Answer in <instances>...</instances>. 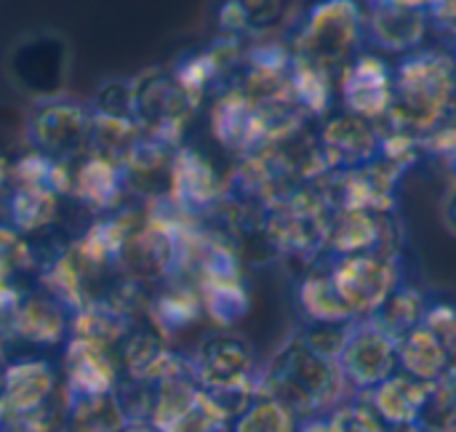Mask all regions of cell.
Here are the masks:
<instances>
[{
  "label": "cell",
  "instance_id": "obj_1",
  "mask_svg": "<svg viewBox=\"0 0 456 432\" xmlns=\"http://www.w3.org/2000/svg\"><path fill=\"white\" fill-rule=\"evenodd\" d=\"M259 393L281 401L299 420L329 417L339 403L353 398L339 363L313 350L299 331L259 366Z\"/></svg>",
  "mask_w": 456,
  "mask_h": 432
},
{
  "label": "cell",
  "instance_id": "obj_2",
  "mask_svg": "<svg viewBox=\"0 0 456 432\" xmlns=\"http://www.w3.org/2000/svg\"><path fill=\"white\" fill-rule=\"evenodd\" d=\"M456 115V59L444 48L403 56L393 75V107L382 126L425 136Z\"/></svg>",
  "mask_w": 456,
  "mask_h": 432
},
{
  "label": "cell",
  "instance_id": "obj_3",
  "mask_svg": "<svg viewBox=\"0 0 456 432\" xmlns=\"http://www.w3.org/2000/svg\"><path fill=\"white\" fill-rule=\"evenodd\" d=\"M366 11L358 0H318L291 37V53L329 75L339 72L363 51Z\"/></svg>",
  "mask_w": 456,
  "mask_h": 432
},
{
  "label": "cell",
  "instance_id": "obj_4",
  "mask_svg": "<svg viewBox=\"0 0 456 432\" xmlns=\"http://www.w3.org/2000/svg\"><path fill=\"white\" fill-rule=\"evenodd\" d=\"M331 214L321 182L302 184L262 214V232L273 254L313 265L326 257Z\"/></svg>",
  "mask_w": 456,
  "mask_h": 432
},
{
  "label": "cell",
  "instance_id": "obj_5",
  "mask_svg": "<svg viewBox=\"0 0 456 432\" xmlns=\"http://www.w3.org/2000/svg\"><path fill=\"white\" fill-rule=\"evenodd\" d=\"M11 88L32 104L67 96L72 77V43L53 27L21 32L3 61Z\"/></svg>",
  "mask_w": 456,
  "mask_h": 432
},
{
  "label": "cell",
  "instance_id": "obj_6",
  "mask_svg": "<svg viewBox=\"0 0 456 432\" xmlns=\"http://www.w3.org/2000/svg\"><path fill=\"white\" fill-rule=\"evenodd\" d=\"M198 110L174 67H150L131 77V115L144 136L182 147Z\"/></svg>",
  "mask_w": 456,
  "mask_h": 432
},
{
  "label": "cell",
  "instance_id": "obj_7",
  "mask_svg": "<svg viewBox=\"0 0 456 432\" xmlns=\"http://www.w3.org/2000/svg\"><path fill=\"white\" fill-rule=\"evenodd\" d=\"M91 126L94 112L88 102L67 94L32 104L24 123V136L32 152L61 166H75L88 155Z\"/></svg>",
  "mask_w": 456,
  "mask_h": 432
},
{
  "label": "cell",
  "instance_id": "obj_8",
  "mask_svg": "<svg viewBox=\"0 0 456 432\" xmlns=\"http://www.w3.org/2000/svg\"><path fill=\"white\" fill-rule=\"evenodd\" d=\"M192 371L206 393H259V363L254 347L232 329L206 334L190 355Z\"/></svg>",
  "mask_w": 456,
  "mask_h": 432
},
{
  "label": "cell",
  "instance_id": "obj_9",
  "mask_svg": "<svg viewBox=\"0 0 456 432\" xmlns=\"http://www.w3.org/2000/svg\"><path fill=\"white\" fill-rule=\"evenodd\" d=\"M331 281L350 310L353 321L374 318L387 297L403 283L401 259L393 254L371 251L355 257H326Z\"/></svg>",
  "mask_w": 456,
  "mask_h": 432
},
{
  "label": "cell",
  "instance_id": "obj_10",
  "mask_svg": "<svg viewBox=\"0 0 456 432\" xmlns=\"http://www.w3.org/2000/svg\"><path fill=\"white\" fill-rule=\"evenodd\" d=\"M72 310L51 294L43 283H32L16 299L11 313L0 321V331L8 345H24L37 350L64 347L69 339Z\"/></svg>",
  "mask_w": 456,
  "mask_h": 432
},
{
  "label": "cell",
  "instance_id": "obj_11",
  "mask_svg": "<svg viewBox=\"0 0 456 432\" xmlns=\"http://www.w3.org/2000/svg\"><path fill=\"white\" fill-rule=\"evenodd\" d=\"M406 171L393 166L385 158H377L361 168L334 171L321 179V187L334 211H374L395 214L398 208V184Z\"/></svg>",
  "mask_w": 456,
  "mask_h": 432
},
{
  "label": "cell",
  "instance_id": "obj_12",
  "mask_svg": "<svg viewBox=\"0 0 456 432\" xmlns=\"http://www.w3.org/2000/svg\"><path fill=\"white\" fill-rule=\"evenodd\" d=\"M339 369L353 393H369L387 377L401 371L398 366V339H393L371 318L355 321L347 345L339 355Z\"/></svg>",
  "mask_w": 456,
  "mask_h": 432
},
{
  "label": "cell",
  "instance_id": "obj_13",
  "mask_svg": "<svg viewBox=\"0 0 456 432\" xmlns=\"http://www.w3.org/2000/svg\"><path fill=\"white\" fill-rule=\"evenodd\" d=\"M403 227L398 214L374 211H334L329 224L326 257H355V254H393L401 257Z\"/></svg>",
  "mask_w": 456,
  "mask_h": 432
},
{
  "label": "cell",
  "instance_id": "obj_14",
  "mask_svg": "<svg viewBox=\"0 0 456 432\" xmlns=\"http://www.w3.org/2000/svg\"><path fill=\"white\" fill-rule=\"evenodd\" d=\"M393 75L395 67L385 56L361 51L337 77V94L347 112L385 123L393 107Z\"/></svg>",
  "mask_w": 456,
  "mask_h": 432
},
{
  "label": "cell",
  "instance_id": "obj_15",
  "mask_svg": "<svg viewBox=\"0 0 456 432\" xmlns=\"http://www.w3.org/2000/svg\"><path fill=\"white\" fill-rule=\"evenodd\" d=\"M64 393L61 369L43 355L11 358L3 369V420L37 412Z\"/></svg>",
  "mask_w": 456,
  "mask_h": 432
},
{
  "label": "cell",
  "instance_id": "obj_16",
  "mask_svg": "<svg viewBox=\"0 0 456 432\" xmlns=\"http://www.w3.org/2000/svg\"><path fill=\"white\" fill-rule=\"evenodd\" d=\"M318 147L331 174L361 168L379 158L382 123H374L345 110L339 115L326 118V123L318 131Z\"/></svg>",
  "mask_w": 456,
  "mask_h": 432
},
{
  "label": "cell",
  "instance_id": "obj_17",
  "mask_svg": "<svg viewBox=\"0 0 456 432\" xmlns=\"http://www.w3.org/2000/svg\"><path fill=\"white\" fill-rule=\"evenodd\" d=\"M227 195V176L211 163V158L190 144L176 150L174 160V187L171 200L190 216H211Z\"/></svg>",
  "mask_w": 456,
  "mask_h": 432
},
{
  "label": "cell",
  "instance_id": "obj_18",
  "mask_svg": "<svg viewBox=\"0 0 456 432\" xmlns=\"http://www.w3.org/2000/svg\"><path fill=\"white\" fill-rule=\"evenodd\" d=\"M299 16V0H219L216 27L222 37L243 43L281 37Z\"/></svg>",
  "mask_w": 456,
  "mask_h": 432
},
{
  "label": "cell",
  "instance_id": "obj_19",
  "mask_svg": "<svg viewBox=\"0 0 456 432\" xmlns=\"http://www.w3.org/2000/svg\"><path fill=\"white\" fill-rule=\"evenodd\" d=\"M61 379L67 398H99L112 395L123 379L118 353L80 342L67 339L61 347Z\"/></svg>",
  "mask_w": 456,
  "mask_h": 432
},
{
  "label": "cell",
  "instance_id": "obj_20",
  "mask_svg": "<svg viewBox=\"0 0 456 432\" xmlns=\"http://www.w3.org/2000/svg\"><path fill=\"white\" fill-rule=\"evenodd\" d=\"M433 29V19L428 11L406 8L395 3H369L366 8V43L377 51L409 56L425 48V40Z\"/></svg>",
  "mask_w": 456,
  "mask_h": 432
},
{
  "label": "cell",
  "instance_id": "obj_21",
  "mask_svg": "<svg viewBox=\"0 0 456 432\" xmlns=\"http://www.w3.org/2000/svg\"><path fill=\"white\" fill-rule=\"evenodd\" d=\"M176 150L179 147L142 134V139L134 144L126 163L120 166L131 200H136V203H160V200L171 198Z\"/></svg>",
  "mask_w": 456,
  "mask_h": 432
},
{
  "label": "cell",
  "instance_id": "obj_22",
  "mask_svg": "<svg viewBox=\"0 0 456 432\" xmlns=\"http://www.w3.org/2000/svg\"><path fill=\"white\" fill-rule=\"evenodd\" d=\"M211 134L232 155H248L265 144L259 107L235 86H224L211 102Z\"/></svg>",
  "mask_w": 456,
  "mask_h": 432
},
{
  "label": "cell",
  "instance_id": "obj_23",
  "mask_svg": "<svg viewBox=\"0 0 456 432\" xmlns=\"http://www.w3.org/2000/svg\"><path fill=\"white\" fill-rule=\"evenodd\" d=\"M67 198L69 195H59V192L43 190V187L11 184V190L3 200V222L11 224L19 235H24L29 240L61 235Z\"/></svg>",
  "mask_w": 456,
  "mask_h": 432
},
{
  "label": "cell",
  "instance_id": "obj_24",
  "mask_svg": "<svg viewBox=\"0 0 456 432\" xmlns=\"http://www.w3.org/2000/svg\"><path fill=\"white\" fill-rule=\"evenodd\" d=\"M69 198L77 200L88 214L107 216L120 211L131 198L126 190L123 168L99 158L86 155L72 166V190Z\"/></svg>",
  "mask_w": 456,
  "mask_h": 432
},
{
  "label": "cell",
  "instance_id": "obj_25",
  "mask_svg": "<svg viewBox=\"0 0 456 432\" xmlns=\"http://www.w3.org/2000/svg\"><path fill=\"white\" fill-rule=\"evenodd\" d=\"M147 318L171 339L174 334L195 326L203 315V299L198 286L190 278L171 275L160 286L150 291L147 302Z\"/></svg>",
  "mask_w": 456,
  "mask_h": 432
},
{
  "label": "cell",
  "instance_id": "obj_26",
  "mask_svg": "<svg viewBox=\"0 0 456 432\" xmlns=\"http://www.w3.org/2000/svg\"><path fill=\"white\" fill-rule=\"evenodd\" d=\"M297 307L305 323H345L353 321L350 310L345 307L329 270V259H318L307 265L302 278L297 281Z\"/></svg>",
  "mask_w": 456,
  "mask_h": 432
},
{
  "label": "cell",
  "instance_id": "obj_27",
  "mask_svg": "<svg viewBox=\"0 0 456 432\" xmlns=\"http://www.w3.org/2000/svg\"><path fill=\"white\" fill-rule=\"evenodd\" d=\"M425 390L428 385L409 377L406 371H395L393 377H387L382 385H377L366 395V401L371 403V409L379 414V420L393 428V425H409L419 420L422 403H425Z\"/></svg>",
  "mask_w": 456,
  "mask_h": 432
},
{
  "label": "cell",
  "instance_id": "obj_28",
  "mask_svg": "<svg viewBox=\"0 0 456 432\" xmlns=\"http://www.w3.org/2000/svg\"><path fill=\"white\" fill-rule=\"evenodd\" d=\"M195 286L203 299V315L216 329H232L248 315L251 294H248L246 273L206 278V281H198Z\"/></svg>",
  "mask_w": 456,
  "mask_h": 432
},
{
  "label": "cell",
  "instance_id": "obj_29",
  "mask_svg": "<svg viewBox=\"0 0 456 432\" xmlns=\"http://www.w3.org/2000/svg\"><path fill=\"white\" fill-rule=\"evenodd\" d=\"M398 366L419 382H436L449 374V358L444 342L425 323L398 342Z\"/></svg>",
  "mask_w": 456,
  "mask_h": 432
},
{
  "label": "cell",
  "instance_id": "obj_30",
  "mask_svg": "<svg viewBox=\"0 0 456 432\" xmlns=\"http://www.w3.org/2000/svg\"><path fill=\"white\" fill-rule=\"evenodd\" d=\"M430 299L425 297V291H419L417 286L401 283L387 302L377 310V315L371 318L377 326H382L393 339H403L406 334H411L414 329H419L425 323Z\"/></svg>",
  "mask_w": 456,
  "mask_h": 432
},
{
  "label": "cell",
  "instance_id": "obj_31",
  "mask_svg": "<svg viewBox=\"0 0 456 432\" xmlns=\"http://www.w3.org/2000/svg\"><path fill=\"white\" fill-rule=\"evenodd\" d=\"M142 139L139 126L131 118H107V115H94L91 126V142H88V155L123 166L134 144Z\"/></svg>",
  "mask_w": 456,
  "mask_h": 432
},
{
  "label": "cell",
  "instance_id": "obj_32",
  "mask_svg": "<svg viewBox=\"0 0 456 432\" xmlns=\"http://www.w3.org/2000/svg\"><path fill=\"white\" fill-rule=\"evenodd\" d=\"M291 91L294 99L302 104V110L310 118H326L331 104H334V94H337V77L329 75L326 69H318L307 61L294 59L291 64Z\"/></svg>",
  "mask_w": 456,
  "mask_h": 432
},
{
  "label": "cell",
  "instance_id": "obj_33",
  "mask_svg": "<svg viewBox=\"0 0 456 432\" xmlns=\"http://www.w3.org/2000/svg\"><path fill=\"white\" fill-rule=\"evenodd\" d=\"M299 417L281 401L256 393V398L232 420L230 432H297Z\"/></svg>",
  "mask_w": 456,
  "mask_h": 432
},
{
  "label": "cell",
  "instance_id": "obj_34",
  "mask_svg": "<svg viewBox=\"0 0 456 432\" xmlns=\"http://www.w3.org/2000/svg\"><path fill=\"white\" fill-rule=\"evenodd\" d=\"M417 422L430 432H446L456 428V374L428 382L425 403Z\"/></svg>",
  "mask_w": 456,
  "mask_h": 432
},
{
  "label": "cell",
  "instance_id": "obj_35",
  "mask_svg": "<svg viewBox=\"0 0 456 432\" xmlns=\"http://www.w3.org/2000/svg\"><path fill=\"white\" fill-rule=\"evenodd\" d=\"M329 425L331 432H387V425L361 393H353V398L339 403L329 414Z\"/></svg>",
  "mask_w": 456,
  "mask_h": 432
},
{
  "label": "cell",
  "instance_id": "obj_36",
  "mask_svg": "<svg viewBox=\"0 0 456 432\" xmlns=\"http://www.w3.org/2000/svg\"><path fill=\"white\" fill-rule=\"evenodd\" d=\"M88 107L94 115H107V118H131V77H110L104 80L94 96L88 99Z\"/></svg>",
  "mask_w": 456,
  "mask_h": 432
},
{
  "label": "cell",
  "instance_id": "obj_37",
  "mask_svg": "<svg viewBox=\"0 0 456 432\" xmlns=\"http://www.w3.org/2000/svg\"><path fill=\"white\" fill-rule=\"evenodd\" d=\"M355 321H345V323H305L302 326V337L305 342L318 350L321 355L331 358L339 363V355L347 345V337H350V329H353Z\"/></svg>",
  "mask_w": 456,
  "mask_h": 432
},
{
  "label": "cell",
  "instance_id": "obj_38",
  "mask_svg": "<svg viewBox=\"0 0 456 432\" xmlns=\"http://www.w3.org/2000/svg\"><path fill=\"white\" fill-rule=\"evenodd\" d=\"M425 326L436 331V337L444 342L449 374H456V302H430Z\"/></svg>",
  "mask_w": 456,
  "mask_h": 432
},
{
  "label": "cell",
  "instance_id": "obj_39",
  "mask_svg": "<svg viewBox=\"0 0 456 432\" xmlns=\"http://www.w3.org/2000/svg\"><path fill=\"white\" fill-rule=\"evenodd\" d=\"M441 219H444L446 230L456 238V176L452 179V184L446 187V192H444V200H441Z\"/></svg>",
  "mask_w": 456,
  "mask_h": 432
},
{
  "label": "cell",
  "instance_id": "obj_40",
  "mask_svg": "<svg viewBox=\"0 0 456 432\" xmlns=\"http://www.w3.org/2000/svg\"><path fill=\"white\" fill-rule=\"evenodd\" d=\"M297 432H331V425H329V417H310L299 422Z\"/></svg>",
  "mask_w": 456,
  "mask_h": 432
},
{
  "label": "cell",
  "instance_id": "obj_41",
  "mask_svg": "<svg viewBox=\"0 0 456 432\" xmlns=\"http://www.w3.org/2000/svg\"><path fill=\"white\" fill-rule=\"evenodd\" d=\"M369 3H379V0H369ZM385 3H395V5H406V8H419V11H433L441 0H385Z\"/></svg>",
  "mask_w": 456,
  "mask_h": 432
},
{
  "label": "cell",
  "instance_id": "obj_42",
  "mask_svg": "<svg viewBox=\"0 0 456 432\" xmlns=\"http://www.w3.org/2000/svg\"><path fill=\"white\" fill-rule=\"evenodd\" d=\"M11 184H13V176H11V163H5V160L0 158V203L5 200V195H8V190H11Z\"/></svg>",
  "mask_w": 456,
  "mask_h": 432
},
{
  "label": "cell",
  "instance_id": "obj_43",
  "mask_svg": "<svg viewBox=\"0 0 456 432\" xmlns=\"http://www.w3.org/2000/svg\"><path fill=\"white\" fill-rule=\"evenodd\" d=\"M118 432H160L155 425H150V422H126L123 428Z\"/></svg>",
  "mask_w": 456,
  "mask_h": 432
},
{
  "label": "cell",
  "instance_id": "obj_44",
  "mask_svg": "<svg viewBox=\"0 0 456 432\" xmlns=\"http://www.w3.org/2000/svg\"><path fill=\"white\" fill-rule=\"evenodd\" d=\"M387 432H430L428 428H422L419 422H409V425H393L387 428Z\"/></svg>",
  "mask_w": 456,
  "mask_h": 432
},
{
  "label": "cell",
  "instance_id": "obj_45",
  "mask_svg": "<svg viewBox=\"0 0 456 432\" xmlns=\"http://www.w3.org/2000/svg\"><path fill=\"white\" fill-rule=\"evenodd\" d=\"M0 420H3V369H0Z\"/></svg>",
  "mask_w": 456,
  "mask_h": 432
},
{
  "label": "cell",
  "instance_id": "obj_46",
  "mask_svg": "<svg viewBox=\"0 0 456 432\" xmlns=\"http://www.w3.org/2000/svg\"><path fill=\"white\" fill-rule=\"evenodd\" d=\"M454 37V48H452V53H454V59H456V35H452Z\"/></svg>",
  "mask_w": 456,
  "mask_h": 432
},
{
  "label": "cell",
  "instance_id": "obj_47",
  "mask_svg": "<svg viewBox=\"0 0 456 432\" xmlns=\"http://www.w3.org/2000/svg\"><path fill=\"white\" fill-rule=\"evenodd\" d=\"M0 432H8V430H5V428H3V425H0Z\"/></svg>",
  "mask_w": 456,
  "mask_h": 432
},
{
  "label": "cell",
  "instance_id": "obj_48",
  "mask_svg": "<svg viewBox=\"0 0 456 432\" xmlns=\"http://www.w3.org/2000/svg\"><path fill=\"white\" fill-rule=\"evenodd\" d=\"M446 432H456V428H452V430H446Z\"/></svg>",
  "mask_w": 456,
  "mask_h": 432
}]
</instances>
